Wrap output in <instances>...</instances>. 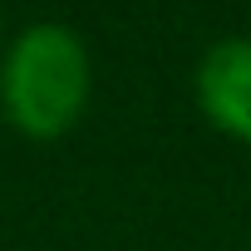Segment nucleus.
I'll return each mask as SVG.
<instances>
[{
    "instance_id": "obj_2",
    "label": "nucleus",
    "mask_w": 251,
    "mask_h": 251,
    "mask_svg": "<svg viewBox=\"0 0 251 251\" xmlns=\"http://www.w3.org/2000/svg\"><path fill=\"white\" fill-rule=\"evenodd\" d=\"M192 94H197L202 118L217 133H226L236 143H251V40L246 35L217 40L197 59Z\"/></svg>"
},
{
    "instance_id": "obj_3",
    "label": "nucleus",
    "mask_w": 251,
    "mask_h": 251,
    "mask_svg": "<svg viewBox=\"0 0 251 251\" xmlns=\"http://www.w3.org/2000/svg\"><path fill=\"white\" fill-rule=\"evenodd\" d=\"M0 25H5V20H0Z\"/></svg>"
},
{
    "instance_id": "obj_1",
    "label": "nucleus",
    "mask_w": 251,
    "mask_h": 251,
    "mask_svg": "<svg viewBox=\"0 0 251 251\" xmlns=\"http://www.w3.org/2000/svg\"><path fill=\"white\" fill-rule=\"evenodd\" d=\"M89 94H94V59L69 25L35 20L0 54V113L15 133L35 143L64 138L84 118Z\"/></svg>"
}]
</instances>
